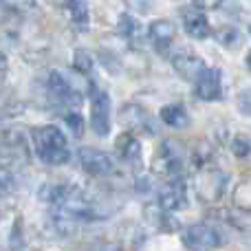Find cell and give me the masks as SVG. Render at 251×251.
<instances>
[{"label": "cell", "instance_id": "3", "mask_svg": "<svg viewBox=\"0 0 251 251\" xmlns=\"http://www.w3.org/2000/svg\"><path fill=\"white\" fill-rule=\"evenodd\" d=\"M77 161L88 174H95V176H108L115 172V161L97 148H79Z\"/></svg>", "mask_w": 251, "mask_h": 251}, {"label": "cell", "instance_id": "15", "mask_svg": "<svg viewBox=\"0 0 251 251\" xmlns=\"http://www.w3.org/2000/svg\"><path fill=\"white\" fill-rule=\"evenodd\" d=\"M159 115H161V122H163L165 126H170V128H185V126L190 124V115H187V110L178 104L163 106Z\"/></svg>", "mask_w": 251, "mask_h": 251}, {"label": "cell", "instance_id": "7", "mask_svg": "<svg viewBox=\"0 0 251 251\" xmlns=\"http://www.w3.org/2000/svg\"><path fill=\"white\" fill-rule=\"evenodd\" d=\"M190 199H187V190L178 178H170L159 192V205L165 212H178L185 209Z\"/></svg>", "mask_w": 251, "mask_h": 251}, {"label": "cell", "instance_id": "5", "mask_svg": "<svg viewBox=\"0 0 251 251\" xmlns=\"http://www.w3.org/2000/svg\"><path fill=\"white\" fill-rule=\"evenodd\" d=\"M194 93L203 101H216L223 95V75L218 69H205L194 79Z\"/></svg>", "mask_w": 251, "mask_h": 251}, {"label": "cell", "instance_id": "14", "mask_svg": "<svg viewBox=\"0 0 251 251\" xmlns=\"http://www.w3.org/2000/svg\"><path fill=\"white\" fill-rule=\"evenodd\" d=\"M66 11H69L71 22L75 25V29L88 31L91 13H88V4L84 2V0H69V2H66Z\"/></svg>", "mask_w": 251, "mask_h": 251}, {"label": "cell", "instance_id": "2", "mask_svg": "<svg viewBox=\"0 0 251 251\" xmlns=\"http://www.w3.org/2000/svg\"><path fill=\"white\" fill-rule=\"evenodd\" d=\"M183 245L187 251H216L225 245V236L216 225L194 223L183 231Z\"/></svg>", "mask_w": 251, "mask_h": 251}, {"label": "cell", "instance_id": "21", "mask_svg": "<svg viewBox=\"0 0 251 251\" xmlns=\"http://www.w3.org/2000/svg\"><path fill=\"white\" fill-rule=\"evenodd\" d=\"M194 4L201 9H218L223 4V0H194Z\"/></svg>", "mask_w": 251, "mask_h": 251}, {"label": "cell", "instance_id": "1", "mask_svg": "<svg viewBox=\"0 0 251 251\" xmlns=\"http://www.w3.org/2000/svg\"><path fill=\"white\" fill-rule=\"evenodd\" d=\"M31 141L38 159L47 165H62L71 159L69 141L57 126H38L31 130Z\"/></svg>", "mask_w": 251, "mask_h": 251}, {"label": "cell", "instance_id": "18", "mask_svg": "<svg viewBox=\"0 0 251 251\" xmlns=\"http://www.w3.org/2000/svg\"><path fill=\"white\" fill-rule=\"evenodd\" d=\"M231 152H234L236 156H240V159L249 156V152H251V143H249V139H245V137H236L234 141H231Z\"/></svg>", "mask_w": 251, "mask_h": 251}, {"label": "cell", "instance_id": "23", "mask_svg": "<svg viewBox=\"0 0 251 251\" xmlns=\"http://www.w3.org/2000/svg\"><path fill=\"white\" fill-rule=\"evenodd\" d=\"M247 66H249V69H251V53H249V55H247Z\"/></svg>", "mask_w": 251, "mask_h": 251}, {"label": "cell", "instance_id": "17", "mask_svg": "<svg viewBox=\"0 0 251 251\" xmlns=\"http://www.w3.org/2000/svg\"><path fill=\"white\" fill-rule=\"evenodd\" d=\"M234 203L240 209H251V181H245L238 185L234 194Z\"/></svg>", "mask_w": 251, "mask_h": 251}, {"label": "cell", "instance_id": "4", "mask_svg": "<svg viewBox=\"0 0 251 251\" xmlns=\"http://www.w3.org/2000/svg\"><path fill=\"white\" fill-rule=\"evenodd\" d=\"M91 128L106 137L110 132V97L104 91H93L91 97Z\"/></svg>", "mask_w": 251, "mask_h": 251}, {"label": "cell", "instance_id": "20", "mask_svg": "<svg viewBox=\"0 0 251 251\" xmlns=\"http://www.w3.org/2000/svg\"><path fill=\"white\" fill-rule=\"evenodd\" d=\"M66 124L73 128L75 134H79L84 130V122H82V117H79L77 113H69V115H66Z\"/></svg>", "mask_w": 251, "mask_h": 251}, {"label": "cell", "instance_id": "6", "mask_svg": "<svg viewBox=\"0 0 251 251\" xmlns=\"http://www.w3.org/2000/svg\"><path fill=\"white\" fill-rule=\"evenodd\" d=\"M225 183H227V176L223 172H218V170H205V172H201L199 178H196V190H199L203 201L214 203V201H218L223 196Z\"/></svg>", "mask_w": 251, "mask_h": 251}, {"label": "cell", "instance_id": "9", "mask_svg": "<svg viewBox=\"0 0 251 251\" xmlns=\"http://www.w3.org/2000/svg\"><path fill=\"white\" fill-rule=\"evenodd\" d=\"M49 91L55 97H60L62 101H66V104H77V100H79L75 88L71 86L69 77L62 75L60 71H51V73H49Z\"/></svg>", "mask_w": 251, "mask_h": 251}, {"label": "cell", "instance_id": "16", "mask_svg": "<svg viewBox=\"0 0 251 251\" xmlns=\"http://www.w3.org/2000/svg\"><path fill=\"white\" fill-rule=\"evenodd\" d=\"M93 64H95V62H93V55L88 51H75L73 53V66H75V71H77V73H82V75H88L91 73V69H93Z\"/></svg>", "mask_w": 251, "mask_h": 251}, {"label": "cell", "instance_id": "11", "mask_svg": "<svg viewBox=\"0 0 251 251\" xmlns=\"http://www.w3.org/2000/svg\"><path fill=\"white\" fill-rule=\"evenodd\" d=\"M176 38V26H174V22L170 20H154L150 25V40L154 47L163 49L168 47V44H172V40Z\"/></svg>", "mask_w": 251, "mask_h": 251}, {"label": "cell", "instance_id": "24", "mask_svg": "<svg viewBox=\"0 0 251 251\" xmlns=\"http://www.w3.org/2000/svg\"><path fill=\"white\" fill-rule=\"evenodd\" d=\"M249 33H251V26H249Z\"/></svg>", "mask_w": 251, "mask_h": 251}, {"label": "cell", "instance_id": "12", "mask_svg": "<svg viewBox=\"0 0 251 251\" xmlns=\"http://www.w3.org/2000/svg\"><path fill=\"white\" fill-rule=\"evenodd\" d=\"M115 148H117L119 156L128 163H139V159H141V143L134 134H122L115 143Z\"/></svg>", "mask_w": 251, "mask_h": 251}, {"label": "cell", "instance_id": "22", "mask_svg": "<svg viewBox=\"0 0 251 251\" xmlns=\"http://www.w3.org/2000/svg\"><path fill=\"white\" fill-rule=\"evenodd\" d=\"M4 71H7V57H4L2 53H0V75H2Z\"/></svg>", "mask_w": 251, "mask_h": 251}, {"label": "cell", "instance_id": "13", "mask_svg": "<svg viewBox=\"0 0 251 251\" xmlns=\"http://www.w3.org/2000/svg\"><path fill=\"white\" fill-rule=\"evenodd\" d=\"M183 25H185L187 33H190L192 38H196V40H203V38H207V35L212 33V29H209V20L205 18V13H201V11L187 13L185 20H183Z\"/></svg>", "mask_w": 251, "mask_h": 251}, {"label": "cell", "instance_id": "19", "mask_svg": "<svg viewBox=\"0 0 251 251\" xmlns=\"http://www.w3.org/2000/svg\"><path fill=\"white\" fill-rule=\"evenodd\" d=\"M238 110L243 115H251V88L243 91L238 95Z\"/></svg>", "mask_w": 251, "mask_h": 251}, {"label": "cell", "instance_id": "10", "mask_svg": "<svg viewBox=\"0 0 251 251\" xmlns=\"http://www.w3.org/2000/svg\"><path fill=\"white\" fill-rule=\"evenodd\" d=\"M154 170L170 178H174L181 172V159H178L176 152L170 150V143H163V148L159 150V154L154 159Z\"/></svg>", "mask_w": 251, "mask_h": 251}, {"label": "cell", "instance_id": "8", "mask_svg": "<svg viewBox=\"0 0 251 251\" xmlns=\"http://www.w3.org/2000/svg\"><path fill=\"white\" fill-rule=\"evenodd\" d=\"M172 66L183 79H192V82L207 69L205 62L199 55H194V53H176L172 57Z\"/></svg>", "mask_w": 251, "mask_h": 251}]
</instances>
